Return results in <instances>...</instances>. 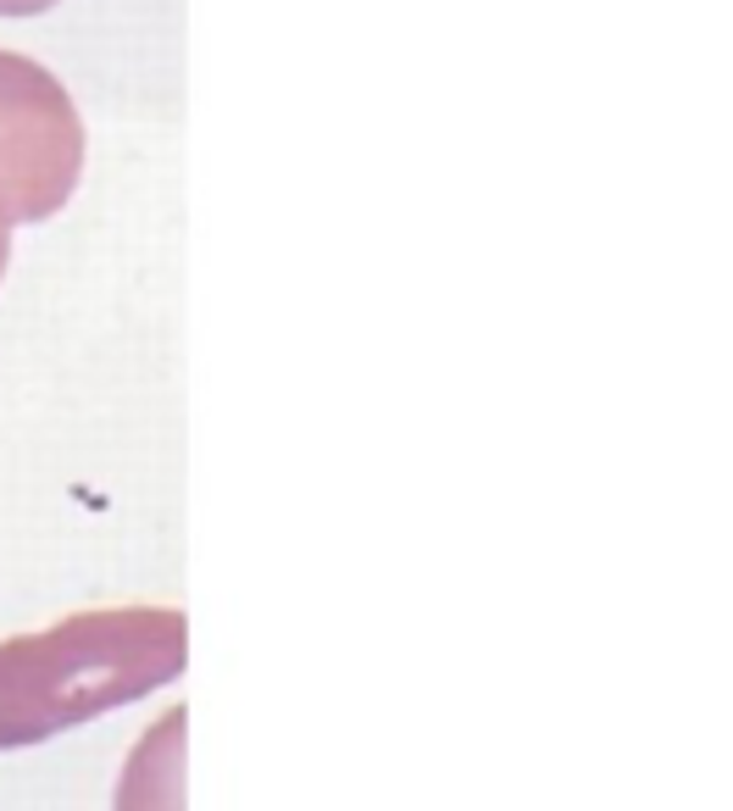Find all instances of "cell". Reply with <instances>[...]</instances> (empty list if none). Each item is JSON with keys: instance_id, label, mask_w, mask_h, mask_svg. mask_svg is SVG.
I'll return each instance as SVG.
<instances>
[{"instance_id": "3", "label": "cell", "mask_w": 733, "mask_h": 811, "mask_svg": "<svg viewBox=\"0 0 733 811\" xmlns=\"http://www.w3.org/2000/svg\"><path fill=\"white\" fill-rule=\"evenodd\" d=\"M183 706L161 711L150 734L128 751L117 778V811H183Z\"/></svg>"}, {"instance_id": "5", "label": "cell", "mask_w": 733, "mask_h": 811, "mask_svg": "<svg viewBox=\"0 0 733 811\" xmlns=\"http://www.w3.org/2000/svg\"><path fill=\"white\" fill-rule=\"evenodd\" d=\"M7 261H12V245H7V234H0V279H7Z\"/></svg>"}, {"instance_id": "1", "label": "cell", "mask_w": 733, "mask_h": 811, "mask_svg": "<svg viewBox=\"0 0 733 811\" xmlns=\"http://www.w3.org/2000/svg\"><path fill=\"white\" fill-rule=\"evenodd\" d=\"M190 662V622L172 606L72 611L40 634L0 640V751L45 745L134 706Z\"/></svg>"}, {"instance_id": "2", "label": "cell", "mask_w": 733, "mask_h": 811, "mask_svg": "<svg viewBox=\"0 0 733 811\" xmlns=\"http://www.w3.org/2000/svg\"><path fill=\"white\" fill-rule=\"evenodd\" d=\"M83 172V117L34 56L0 50V234L56 217Z\"/></svg>"}, {"instance_id": "4", "label": "cell", "mask_w": 733, "mask_h": 811, "mask_svg": "<svg viewBox=\"0 0 733 811\" xmlns=\"http://www.w3.org/2000/svg\"><path fill=\"white\" fill-rule=\"evenodd\" d=\"M50 7H61V0H0V18H40Z\"/></svg>"}]
</instances>
